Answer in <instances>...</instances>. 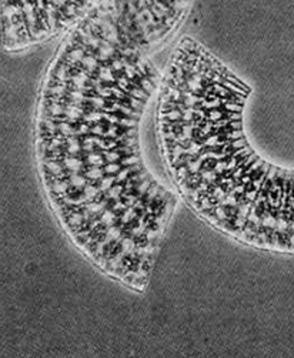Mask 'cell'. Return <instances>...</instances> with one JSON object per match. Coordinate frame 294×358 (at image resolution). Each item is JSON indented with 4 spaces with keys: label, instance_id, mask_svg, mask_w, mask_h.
<instances>
[{
    "label": "cell",
    "instance_id": "6da1fadb",
    "mask_svg": "<svg viewBox=\"0 0 294 358\" xmlns=\"http://www.w3.org/2000/svg\"><path fill=\"white\" fill-rule=\"evenodd\" d=\"M120 33L100 0L60 39L36 100L39 180L69 240L100 271L143 293L181 203L162 160L163 67Z\"/></svg>",
    "mask_w": 294,
    "mask_h": 358
},
{
    "label": "cell",
    "instance_id": "7a4b0ae2",
    "mask_svg": "<svg viewBox=\"0 0 294 358\" xmlns=\"http://www.w3.org/2000/svg\"><path fill=\"white\" fill-rule=\"evenodd\" d=\"M100 0H0L2 48L19 53L62 39Z\"/></svg>",
    "mask_w": 294,
    "mask_h": 358
},
{
    "label": "cell",
    "instance_id": "3957f363",
    "mask_svg": "<svg viewBox=\"0 0 294 358\" xmlns=\"http://www.w3.org/2000/svg\"><path fill=\"white\" fill-rule=\"evenodd\" d=\"M120 33L140 49L159 55L185 23L193 0H107Z\"/></svg>",
    "mask_w": 294,
    "mask_h": 358
}]
</instances>
